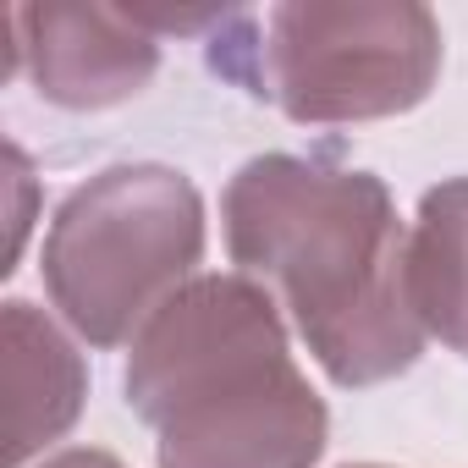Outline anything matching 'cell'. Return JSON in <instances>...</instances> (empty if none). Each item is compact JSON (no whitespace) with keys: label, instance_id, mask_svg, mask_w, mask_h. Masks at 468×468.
I'll list each match as a JSON object with an SVG mask.
<instances>
[{"label":"cell","instance_id":"cell-1","mask_svg":"<svg viewBox=\"0 0 468 468\" xmlns=\"http://www.w3.org/2000/svg\"><path fill=\"white\" fill-rule=\"evenodd\" d=\"M226 249L292 320L336 386H380L419 364L408 226L380 176L298 154H260L226 182Z\"/></svg>","mask_w":468,"mask_h":468},{"label":"cell","instance_id":"cell-2","mask_svg":"<svg viewBox=\"0 0 468 468\" xmlns=\"http://www.w3.org/2000/svg\"><path fill=\"white\" fill-rule=\"evenodd\" d=\"M127 402L154 430V468H314L325 452L287 314L243 271L193 276L133 336Z\"/></svg>","mask_w":468,"mask_h":468},{"label":"cell","instance_id":"cell-3","mask_svg":"<svg viewBox=\"0 0 468 468\" xmlns=\"http://www.w3.org/2000/svg\"><path fill=\"white\" fill-rule=\"evenodd\" d=\"M204 260L198 187L149 160L105 165L50 220L45 287L61 320L89 347L133 342Z\"/></svg>","mask_w":468,"mask_h":468},{"label":"cell","instance_id":"cell-4","mask_svg":"<svg viewBox=\"0 0 468 468\" xmlns=\"http://www.w3.org/2000/svg\"><path fill=\"white\" fill-rule=\"evenodd\" d=\"M226 78L265 94L282 116L309 127L380 122L413 111L441 72V23L430 6H276L260 45H226Z\"/></svg>","mask_w":468,"mask_h":468},{"label":"cell","instance_id":"cell-5","mask_svg":"<svg viewBox=\"0 0 468 468\" xmlns=\"http://www.w3.org/2000/svg\"><path fill=\"white\" fill-rule=\"evenodd\" d=\"M17 72L61 111H105L149 89L160 39L127 6H17Z\"/></svg>","mask_w":468,"mask_h":468},{"label":"cell","instance_id":"cell-6","mask_svg":"<svg viewBox=\"0 0 468 468\" xmlns=\"http://www.w3.org/2000/svg\"><path fill=\"white\" fill-rule=\"evenodd\" d=\"M0 386H6V468H23L50 441H61L89 397L78 342L23 298H12L0 314Z\"/></svg>","mask_w":468,"mask_h":468},{"label":"cell","instance_id":"cell-7","mask_svg":"<svg viewBox=\"0 0 468 468\" xmlns=\"http://www.w3.org/2000/svg\"><path fill=\"white\" fill-rule=\"evenodd\" d=\"M408 298L424 336L468 358V176L419 198V220L408 231Z\"/></svg>","mask_w":468,"mask_h":468},{"label":"cell","instance_id":"cell-8","mask_svg":"<svg viewBox=\"0 0 468 468\" xmlns=\"http://www.w3.org/2000/svg\"><path fill=\"white\" fill-rule=\"evenodd\" d=\"M6 187H12V265L23 254V238H28V220H34V171H28V154L17 144H6Z\"/></svg>","mask_w":468,"mask_h":468},{"label":"cell","instance_id":"cell-9","mask_svg":"<svg viewBox=\"0 0 468 468\" xmlns=\"http://www.w3.org/2000/svg\"><path fill=\"white\" fill-rule=\"evenodd\" d=\"M39 468H122L111 452H100V446H72V452H56V457H45Z\"/></svg>","mask_w":468,"mask_h":468},{"label":"cell","instance_id":"cell-10","mask_svg":"<svg viewBox=\"0 0 468 468\" xmlns=\"http://www.w3.org/2000/svg\"><path fill=\"white\" fill-rule=\"evenodd\" d=\"M347 468H386V463H347Z\"/></svg>","mask_w":468,"mask_h":468}]
</instances>
